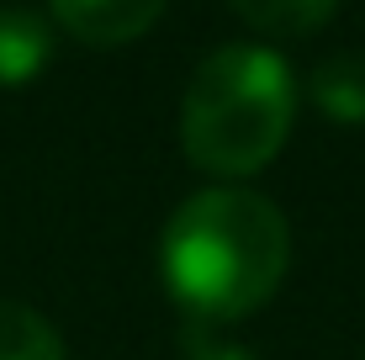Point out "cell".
I'll use <instances>...</instances> for the list:
<instances>
[{
    "instance_id": "cell-1",
    "label": "cell",
    "mask_w": 365,
    "mask_h": 360,
    "mask_svg": "<svg viewBox=\"0 0 365 360\" xmlns=\"http://www.w3.org/2000/svg\"><path fill=\"white\" fill-rule=\"evenodd\" d=\"M292 265V228L259 191L212 185L175 207L159 239V276L191 324H233L265 307Z\"/></svg>"
},
{
    "instance_id": "cell-2",
    "label": "cell",
    "mask_w": 365,
    "mask_h": 360,
    "mask_svg": "<svg viewBox=\"0 0 365 360\" xmlns=\"http://www.w3.org/2000/svg\"><path fill=\"white\" fill-rule=\"evenodd\" d=\"M297 111V80L275 48L233 43L217 48L180 106V138L207 175H255L281 154Z\"/></svg>"
},
{
    "instance_id": "cell-3",
    "label": "cell",
    "mask_w": 365,
    "mask_h": 360,
    "mask_svg": "<svg viewBox=\"0 0 365 360\" xmlns=\"http://www.w3.org/2000/svg\"><path fill=\"white\" fill-rule=\"evenodd\" d=\"M58 27L91 48H122L165 16V0H48Z\"/></svg>"
},
{
    "instance_id": "cell-4",
    "label": "cell",
    "mask_w": 365,
    "mask_h": 360,
    "mask_svg": "<svg viewBox=\"0 0 365 360\" xmlns=\"http://www.w3.org/2000/svg\"><path fill=\"white\" fill-rule=\"evenodd\" d=\"M53 53V32L32 11H0V85H27Z\"/></svg>"
},
{
    "instance_id": "cell-5",
    "label": "cell",
    "mask_w": 365,
    "mask_h": 360,
    "mask_svg": "<svg viewBox=\"0 0 365 360\" xmlns=\"http://www.w3.org/2000/svg\"><path fill=\"white\" fill-rule=\"evenodd\" d=\"M0 360H69L58 329L21 302H0Z\"/></svg>"
},
{
    "instance_id": "cell-6",
    "label": "cell",
    "mask_w": 365,
    "mask_h": 360,
    "mask_svg": "<svg viewBox=\"0 0 365 360\" xmlns=\"http://www.w3.org/2000/svg\"><path fill=\"white\" fill-rule=\"evenodd\" d=\"M312 101L344 128L365 122V58H329L312 74Z\"/></svg>"
},
{
    "instance_id": "cell-7",
    "label": "cell",
    "mask_w": 365,
    "mask_h": 360,
    "mask_svg": "<svg viewBox=\"0 0 365 360\" xmlns=\"http://www.w3.org/2000/svg\"><path fill=\"white\" fill-rule=\"evenodd\" d=\"M228 6L249 27H259L270 37H302V32H318L334 16L339 0H228Z\"/></svg>"
},
{
    "instance_id": "cell-8",
    "label": "cell",
    "mask_w": 365,
    "mask_h": 360,
    "mask_svg": "<svg viewBox=\"0 0 365 360\" xmlns=\"http://www.w3.org/2000/svg\"><path fill=\"white\" fill-rule=\"evenodd\" d=\"M180 360H259V355H249V350H238V344L217 339L212 329L191 324V329H185V339H180Z\"/></svg>"
}]
</instances>
